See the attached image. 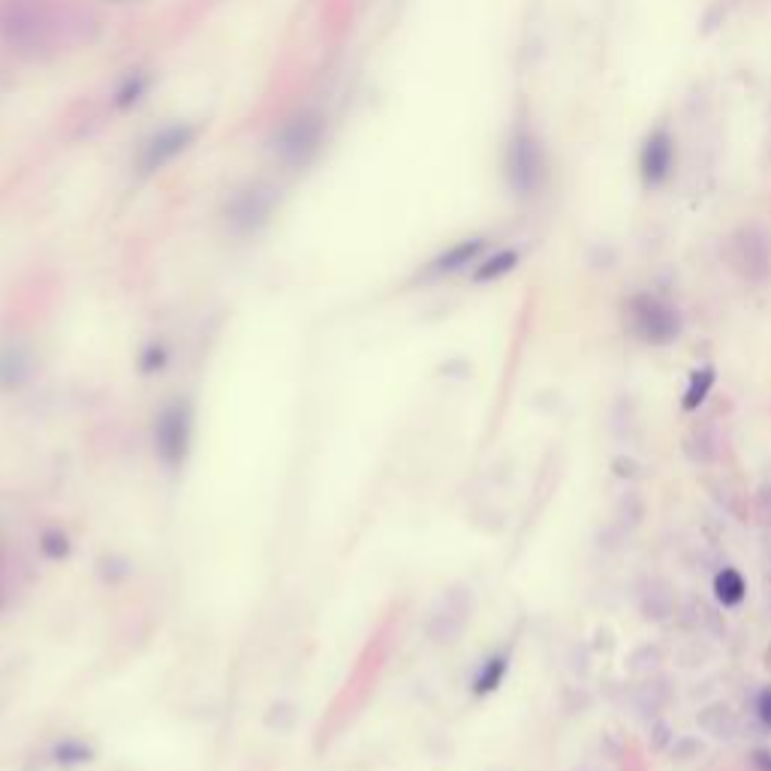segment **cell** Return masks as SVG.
I'll list each match as a JSON object with an SVG mask.
<instances>
[{
    "instance_id": "obj_12",
    "label": "cell",
    "mask_w": 771,
    "mask_h": 771,
    "mask_svg": "<svg viewBox=\"0 0 771 771\" xmlns=\"http://www.w3.org/2000/svg\"><path fill=\"white\" fill-rule=\"evenodd\" d=\"M711 386H714V368H699V371H693L690 386H687V392H684V410H696V407L708 398Z\"/></svg>"
},
{
    "instance_id": "obj_8",
    "label": "cell",
    "mask_w": 771,
    "mask_h": 771,
    "mask_svg": "<svg viewBox=\"0 0 771 771\" xmlns=\"http://www.w3.org/2000/svg\"><path fill=\"white\" fill-rule=\"evenodd\" d=\"M482 247H485V241L482 238H467V241H458L455 247H449L440 260L434 263V272L437 275H449V272H458V269H464V266H470L476 256L482 253Z\"/></svg>"
},
{
    "instance_id": "obj_4",
    "label": "cell",
    "mask_w": 771,
    "mask_h": 771,
    "mask_svg": "<svg viewBox=\"0 0 771 771\" xmlns=\"http://www.w3.org/2000/svg\"><path fill=\"white\" fill-rule=\"evenodd\" d=\"M43 16L28 0H0V37L19 52H34L43 46Z\"/></svg>"
},
{
    "instance_id": "obj_3",
    "label": "cell",
    "mask_w": 771,
    "mask_h": 771,
    "mask_svg": "<svg viewBox=\"0 0 771 771\" xmlns=\"http://www.w3.org/2000/svg\"><path fill=\"white\" fill-rule=\"evenodd\" d=\"M323 145V118L302 112L275 133V151L290 166H308Z\"/></svg>"
},
{
    "instance_id": "obj_10",
    "label": "cell",
    "mask_w": 771,
    "mask_h": 771,
    "mask_svg": "<svg viewBox=\"0 0 771 771\" xmlns=\"http://www.w3.org/2000/svg\"><path fill=\"white\" fill-rule=\"evenodd\" d=\"M516 266H519V253H516V250H500V253L488 256V260L476 269V275H473V278H476L479 284H485V281H497V278L509 275Z\"/></svg>"
},
{
    "instance_id": "obj_11",
    "label": "cell",
    "mask_w": 771,
    "mask_h": 771,
    "mask_svg": "<svg viewBox=\"0 0 771 771\" xmlns=\"http://www.w3.org/2000/svg\"><path fill=\"white\" fill-rule=\"evenodd\" d=\"M714 594H717V600L723 606H738L744 600V594H747V585H744L738 570H723L714 579Z\"/></svg>"
},
{
    "instance_id": "obj_13",
    "label": "cell",
    "mask_w": 771,
    "mask_h": 771,
    "mask_svg": "<svg viewBox=\"0 0 771 771\" xmlns=\"http://www.w3.org/2000/svg\"><path fill=\"white\" fill-rule=\"evenodd\" d=\"M503 672H506V660H503V657L491 660V663L485 666V672L479 675V681H476V690H479V693H485V690H494V687L500 684Z\"/></svg>"
},
{
    "instance_id": "obj_14",
    "label": "cell",
    "mask_w": 771,
    "mask_h": 771,
    "mask_svg": "<svg viewBox=\"0 0 771 771\" xmlns=\"http://www.w3.org/2000/svg\"><path fill=\"white\" fill-rule=\"evenodd\" d=\"M756 711H759V720L771 729V690H765L756 702Z\"/></svg>"
},
{
    "instance_id": "obj_7",
    "label": "cell",
    "mask_w": 771,
    "mask_h": 771,
    "mask_svg": "<svg viewBox=\"0 0 771 771\" xmlns=\"http://www.w3.org/2000/svg\"><path fill=\"white\" fill-rule=\"evenodd\" d=\"M672 163H675V142L669 136V130H654L642 151H639V172H642V181L648 187H660L666 184V178L672 175Z\"/></svg>"
},
{
    "instance_id": "obj_1",
    "label": "cell",
    "mask_w": 771,
    "mask_h": 771,
    "mask_svg": "<svg viewBox=\"0 0 771 771\" xmlns=\"http://www.w3.org/2000/svg\"><path fill=\"white\" fill-rule=\"evenodd\" d=\"M627 326L630 332L645 341V344H654V347H666L678 338L681 332V320L675 314V308L651 293H639L627 302Z\"/></svg>"
},
{
    "instance_id": "obj_15",
    "label": "cell",
    "mask_w": 771,
    "mask_h": 771,
    "mask_svg": "<svg viewBox=\"0 0 771 771\" xmlns=\"http://www.w3.org/2000/svg\"><path fill=\"white\" fill-rule=\"evenodd\" d=\"M756 768L759 771H771V753H756Z\"/></svg>"
},
{
    "instance_id": "obj_2",
    "label": "cell",
    "mask_w": 771,
    "mask_h": 771,
    "mask_svg": "<svg viewBox=\"0 0 771 771\" xmlns=\"http://www.w3.org/2000/svg\"><path fill=\"white\" fill-rule=\"evenodd\" d=\"M543 178H546L543 148L528 130H519L506 145V181L519 196H534L543 187Z\"/></svg>"
},
{
    "instance_id": "obj_5",
    "label": "cell",
    "mask_w": 771,
    "mask_h": 771,
    "mask_svg": "<svg viewBox=\"0 0 771 771\" xmlns=\"http://www.w3.org/2000/svg\"><path fill=\"white\" fill-rule=\"evenodd\" d=\"M196 136H199V127H193V124H187V121H178V124L163 127L160 133H154V136L142 145L139 160H136L139 172H142V175L160 172V169L169 166L175 157H181V154L196 142Z\"/></svg>"
},
{
    "instance_id": "obj_9",
    "label": "cell",
    "mask_w": 771,
    "mask_h": 771,
    "mask_svg": "<svg viewBox=\"0 0 771 771\" xmlns=\"http://www.w3.org/2000/svg\"><path fill=\"white\" fill-rule=\"evenodd\" d=\"M148 88H151V79L145 76V73H130L121 85H118V91H115V97H112V103H115V109H133L136 103H142V97L148 94Z\"/></svg>"
},
{
    "instance_id": "obj_6",
    "label": "cell",
    "mask_w": 771,
    "mask_h": 771,
    "mask_svg": "<svg viewBox=\"0 0 771 771\" xmlns=\"http://www.w3.org/2000/svg\"><path fill=\"white\" fill-rule=\"evenodd\" d=\"M275 205H278V193H275L272 187H266V184H250V187L238 190V193L229 199L226 217H229V223H232L238 232H256V229H260V226L272 217Z\"/></svg>"
}]
</instances>
